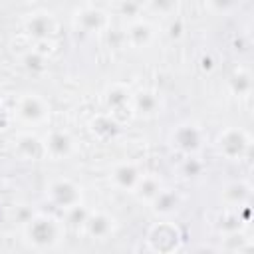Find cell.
<instances>
[{"label": "cell", "mask_w": 254, "mask_h": 254, "mask_svg": "<svg viewBox=\"0 0 254 254\" xmlns=\"http://www.w3.org/2000/svg\"><path fill=\"white\" fill-rule=\"evenodd\" d=\"M44 151L52 161H67L77 153V141L67 129H50L44 135Z\"/></svg>", "instance_id": "7"}, {"label": "cell", "mask_w": 254, "mask_h": 254, "mask_svg": "<svg viewBox=\"0 0 254 254\" xmlns=\"http://www.w3.org/2000/svg\"><path fill=\"white\" fill-rule=\"evenodd\" d=\"M24 32L36 40V42H48L54 38V34L58 32V20L52 12L48 10H36L30 12L24 18Z\"/></svg>", "instance_id": "9"}, {"label": "cell", "mask_w": 254, "mask_h": 254, "mask_svg": "<svg viewBox=\"0 0 254 254\" xmlns=\"http://www.w3.org/2000/svg\"><path fill=\"white\" fill-rule=\"evenodd\" d=\"M204 6L208 12H212L216 16H228L238 10L240 0H204Z\"/></svg>", "instance_id": "24"}, {"label": "cell", "mask_w": 254, "mask_h": 254, "mask_svg": "<svg viewBox=\"0 0 254 254\" xmlns=\"http://www.w3.org/2000/svg\"><path fill=\"white\" fill-rule=\"evenodd\" d=\"M157 30L147 18H133L125 26V42L133 50H145L155 42Z\"/></svg>", "instance_id": "12"}, {"label": "cell", "mask_w": 254, "mask_h": 254, "mask_svg": "<svg viewBox=\"0 0 254 254\" xmlns=\"http://www.w3.org/2000/svg\"><path fill=\"white\" fill-rule=\"evenodd\" d=\"M204 129L194 121H181L169 133L171 147L181 155H198L204 147Z\"/></svg>", "instance_id": "5"}, {"label": "cell", "mask_w": 254, "mask_h": 254, "mask_svg": "<svg viewBox=\"0 0 254 254\" xmlns=\"http://www.w3.org/2000/svg\"><path fill=\"white\" fill-rule=\"evenodd\" d=\"M87 127H89L91 135L97 137L99 141H111V139H115V137L119 135V131H121V125H119L117 117H115L113 113H109V111L93 115V117L89 119Z\"/></svg>", "instance_id": "17"}, {"label": "cell", "mask_w": 254, "mask_h": 254, "mask_svg": "<svg viewBox=\"0 0 254 254\" xmlns=\"http://www.w3.org/2000/svg\"><path fill=\"white\" fill-rule=\"evenodd\" d=\"M115 2H121V0H115Z\"/></svg>", "instance_id": "31"}, {"label": "cell", "mask_w": 254, "mask_h": 254, "mask_svg": "<svg viewBox=\"0 0 254 254\" xmlns=\"http://www.w3.org/2000/svg\"><path fill=\"white\" fill-rule=\"evenodd\" d=\"M12 111H14V117L20 123L38 127V125L48 123L50 113H52V107H50L48 99L42 97L40 93H36V91H24V93H20L16 97Z\"/></svg>", "instance_id": "2"}, {"label": "cell", "mask_w": 254, "mask_h": 254, "mask_svg": "<svg viewBox=\"0 0 254 254\" xmlns=\"http://www.w3.org/2000/svg\"><path fill=\"white\" fill-rule=\"evenodd\" d=\"M206 165L198 155H183V161L179 165V173L185 179H196L204 173Z\"/></svg>", "instance_id": "23"}, {"label": "cell", "mask_w": 254, "mask_h": 254, "mask_svg": "<svg viewBox=\"0 0 254 254\" xmlns=\"http://www.w3.org/2000/svg\"><path fill=\"white\" fill-rule=\"evenodd\" d=\"M163 187H165V185H163V181H161L159 175H155V173H143V177L139 179V183H137L133 194H135L141 202H151V200L155 198V194H157Z\"/></svg>", "instance_id": "19"}, {"label": "cell", "mask_w": 254, "mask_h": 254, "mask_svg": "<svg viewBox=\"0 0 254 254\" xmlns=\"http://www.w3.org/2000/svg\"><path fill=\"white\" fill-rule=\"evenodd\" d=\"M183 34H185V22L181 18H173L167 26V36L171 40H179V38H183Z\"/></svg>", "instance_id": "27"}, {"label": "cell", "mask_w": 254, "mask_h": 254, "mask_svg": "<svg viewBox=\"0 0 254 254\" xmlns=\"http://www.w3.org/2000/svg\"><path fill=\"white\" fill-rule=\"evenodd\" d=\"M71 24H73L75 32H81L85 36H97L109 28L111 20H109V14L101 8L83 6V8H77L73 12Z\"/></svg>", "instance_id": "8"}, {"label": "cell", "mask_w": 254, "mask_h": 254, "mask_svg": "<svg viewBox=\"0 0 254 254\" xmlns=\"http://www.w3.org/2000/svg\"><path fill=\"white\" fill-rule=\"evenodd\" d=\"M131 97H133L131 87L121 81H113L103 89V103H105L107 111L113 115H117V111H121L125 107H131Z\"/></svg>", "instance_id": "16"}, {"label": "cell", "mask_w": 254, "mask_h": 254, "mask_svg": "<svg viewBox=\"0 0 254 254\" xmlns=\"http://www.w3.org/2000/svg\"><path fill=\"white\" fill-rule=\"evenodd\" d=\"M228 87L234 95L238 97H246L252 93V73L248 67H236L230 75H228Z\"/></svg>", "instance_id": "20"}, {"label": "cell", "mask_w": 254, "mask_h": 254, "mask_svg": "<svg viewBox=\"0 0 254 254\" xmlns=\"http://www.w3.org/2000/svg\"><path fill=\"white\" fill-rule=\"evenodd\" d=\"M181 202H183V196L179 194V190H175V189H171V187H163V189L155 194V198L149 202V206H151V210H153L157 216L167 218V216L175 214V212L181 208Z\"/></svg>", "instance_id": "18"}, {"label": "cell", "mask_w": 254, "mask_h": 254, "mask_svg": "<svg viewBox=\"0 0 254 254\" xmlns=\"http://www.w3.org/2000/svg\"><path fill=\"white\" fill-rule=\"evenodd\" d=\"M46 198L52 206L65 212L83 204V187L69 177H56L46 185Z\"/></svg>", "instance_id": "3"}, {"label": "cell", "mask_w": 254, "mask_h": 254, "mask_svg": "<svg viewBox=\"0 0 254 254\" xmlns=\"http://www.w3.org/2000/svg\"><path fill=\"white\" fill-rule=\"evenodd\" d=\"M250 248H252V242H250V238H246L244 228L222 234L220 250H226V252H248Z\"/></svg>", "instance_id": "22"}, {"label": "cell", "mask_w": 254, "mask_h": 254, "mask_svg": "<svg viewBox=\"0 0 254 254\" xmlns=\"http://www.w3.org/2000/svg\"><path fill=\"white\" fill-rule=\"evenodd\" d=\"M200 65H202V67H204V69H208V71H210V69H212V67H214V64H212V62H210V58H206V56H204V58H202V60H200Z\"/></svg>", "instance_id": "30"}, {"label": "cell", "mask_w": 254, "mask_h": 254, "mask_svg": "<svg viewBox=\"0 0 254 254\" xmlns=\"http://www.w3.org/2000/svg\"><path fill=\"white\" fill-rule=\"evenodd\" d=\"M83 230L93 240H107L117 230V218L107 210H87Z\"/></svg>", "instance_id": "11"}, {"label": "cell", "mask_w": 254, "mask_h": 254, "mask_svg": "<svg viewBox=\"0 0 254 254\" xmlns=\"http://www.w3.org/2000/svg\"><path fill=\"white\" fill-rule=\"evenodd\" d=\"M165 101L157 89H141L131 97V109L141 117H155L163 111Z\"/></svg>", "instance_id": "14"}, {"label": "cell", "mask_w": 254, "mask_h": 254, "mask_svg": "<svg viewBox=\"0 0 254 254\" xmlns=\"http://www.w3.org/2000/svg\"><path fill=\"white\" fill-rule=\"evenodd\" d=\"M12 119H14V111L8 109L6 103L0 101V133H4L12 125Z\"/></svg>", "instance_id": "28"}, {"label": "cell", "mask_w": 254, "mask_h": 254, "mask_svg": "<svg viewBox=\"0 0 254 254\" xmlns=\"http://www.w3.org/2000/svg\"><path fill=\"white\" fill-rule=\"evenodd\" d=\"M64 214H65V222L67 224H71V226H83L85 216H87V208L83 204H77V206L65 210Z\"/></svg>", "instance_id": "25"}, {"label": "cell", "mask_w": 254, "mask_h": 254, "mask_svg": "<svg viewBox=\"0 0 254 254\" xmlns=\"http://www.w3.org/2000/svg\"><path fill=\"white\" fill-rule=\"evenodd\" d=\"M252 147V137L242 127H226L218 133L214 141L216 153L226 161H242L248 157Z\"/></svg>", "instance_id": "4"}, {"label": "cell", "mask_w": 254, "mask_h": 254, "mask_svg": "<svg viewBox=\"0 0 254 254\" xmlns=\"http://www.w3.org/2000/svg\"><path fill=\"white\" fill-rule=\"evenodd\" d=\"M252 198V185L244 179H234L228 181L220 189V200L228 208H236L240 204H248Z\"/></svg>", "instance_id": "15"}, {"label": "cell", "mask_w": 254, "mask_h": 254, "mask_svg": "<svg viewBox=\"0 0 254 254\" xmlns=\"http://www.w3.org/2000/svg\"><path fill=\"white\" fill-rule=\"evenodd\" d=\"M14 155L20 161H40L46 157L44 137L34 131H22L14 137Z\"/></svg>", "instance_id": "13"}, {"label": "cell", "mask_w": 254, "mask_h": 254, "mask_svg": "<svg viewBox=\"0 0 254 254\" xmlns=\"http://www.w3.org/2000/svg\"><path fill=\"white\" fill-rule=\"evenodd\" d=\"M177 0H149V6L155 14H161V16H171L177 8Z\"/></svg>", "instance_id": "26"}, {"label": "cell", "mask_w": 254, "mask_h": 254, "mask_svg": "<svg viewBox=\"0 0 254 254\" xmlns=\"http://www.w3.org/2000/svg\"><path fill=\"white\" fill-rule=\"evenodd\" d=\"M137 10H139V6L133 0H121V14L123 16H129L131 20L133 18H139L137 16Z\"/></svg>", "instance_id": "29"}, {"label": "cell", "mask_w": 254, "mask_h": 254, "mask_svg": "<svg viewBox=\"0 0 254 254\" xmlns=\"http://www.w3.org/2000/svg\"><path fill=\"white\" fill-rule=\"evenodd\" d=\"M48 62H50L48 54H46L44 50H40V48H30V50H26V52L20 56L22 67L28 69V71H32V73H42V71H46Z\"/></svg>", "instance_id": "21"}, {"label": "cell", "mask_w": 254, "mask_h": 254, "mask_svg": "<svg viewBox=\"0 0 254 254\" xmlns=\"http://www.w3.org/2000/svg\"><path fill=\"white\" fill-rule=\"evenodd\" d=\"M147 248L151 252H175L183 246V232L175 222H155L147 232Z\"/></svg>", "instance_id": "6"}, {"label": "cell", "mask_w": 254, "mask_h": 254, "mask_svg": "<svg viewBox=\"0 0 254 254\" xmlns=\"http://www.w3.org/2000/svg\"><path fill=\"white\" fill-rule=\"evenodd\" d=\"M22 236L32 250H56L65 238V222L50 212H34L22 222Z\"/></svg>", "instance_id": "1"}, {"label": "cell", "mask_w": 254, "mask_h": 254, "mask_svg": "<svg viewBox=\"0 0 254 254\" xmlns=\"http://www.w3.org/2000/svg\"><path fill=\"white\" fill-rule=\"evenodd\" d=\"M143 173L145 171L137 161H131V159L119 161L109 169V183L121 192H133Z\"/></svg>", "instance_id": "10"}]
</instances>
